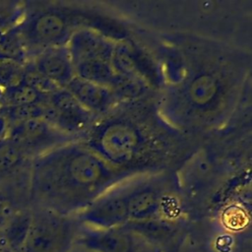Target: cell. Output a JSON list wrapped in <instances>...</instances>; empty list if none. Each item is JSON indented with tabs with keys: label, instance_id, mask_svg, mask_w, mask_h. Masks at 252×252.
I'll return each mask as SVG.
<instances>
[{
	"label": "cell",
	"instance_id": "603a6c76",
	"mask_svg": "<svg viewBox=\"0 0 252 252\" xmlns=\"http://www.w3.org/2000/svg\"><path fill=\"white\" fill-rule=\"evenodd\" d=\"M23 83L29 85L44 95H49L60 89L43 74H41L32 62L24 66Z\"/></svg>",
	"mask_w": 252,
	"mask_h": 252
},
{
	"label": "cell",
	"instance_id": "3957f363",
	"mask_svg": "<svg viewBox=\"0 0 252 252\" xmlns=\"http://www.w3.org/2000/svg\"><path fill=\"white\" fill-rule=\"evenodd\" d=\"M228 67L217 56L207 57L198 66H186L181 79L174 84V90L165 99V114L173 124L185 128L206 127L218 120L220 110L231 100L236 83L228 73Z\"/></svg>",
	"mask_w": 252,
	"mask_h": 252
},
{
	"label": "cell",
	"instance_id": "83f0119b",
	"mask_svg": "<svg viewBox=\"0 0 252 252\" xmlns=\"http://www.w3.org/2000/svg\"><path fill=\"white\" fill-rule=\"evenodd\" d=\"M3 95H4V90L0 88V109L3 106Z\"/></svg>",
	"mask_w": 252,
	"mask_h": 252
},
{
	"label": "cell",
	"instance_id": "9a60e30c",
	"mask_svg": "<svg viewBox=\"0 0 252 252\" xmlns=\"http://www.w3.org/2000/svg\"><path fill=\"white\" fill-rule=\"evenodd\" d=\"M32 215L27 212L13 213L0 231V243L14 252H22L32 224Z\"/></svg>",
	"mask_w": 252,
	"mask_h": 252
},
{
	"label": "cell",
	"instance_id": "6da1fadb",
	"mask_svg": "<svg viewBox=\"0 0 252 252\" xmlns=\"http://www.w3.org/2000/svg\"><path fill=\"white\" fill-rule=\"evenodd\" d=\"M135 173L113 167L81 140L32 159L30 189L44 210L62 216L79 213Z\"/></svg>",
	"mask_w": 252,
	"mask_h": 252
},
{
	"label": "cell",
	"instance_id": "277c9868",
	"mask_svg": "<svg viewBox=\"0 0 252 252\" xmlns=\"http://www.w3.org/2000/svg\"><path fill=\"white\" fill-rule=\"evenodd\" d=\"M12 32L19 39L24 51H40L60 45H66L74 32L68 17L54 8L37 9L24 14Z\"/></svg>",
	"mask_w": 252,
	"mask_h": 252
},
{
	"label": "cell",
	"instance_id": "d6986e66",
	"mask_svg": "<svg viewBox=\"0 0 252 252\" xmlns=\"http://www.w3.org/2000/svg\"><path fill=\"white\" fill-rule=\"evenodd\" d=\"M27 158L8 138L0 140V177L15 171Z\"/></svg>",
	"mask_w": 252,
	"mask_h": 252
},
{
	"label": "cell",
	"instance_id": "30bf717a",
	"mask_svg": "<svg viewBox=\"0 0 252 252\" xmlns=\"http://www.w3.org/2000/svg\"><path fill=\"white\" fill-rule=\"evenodd\" d=\"M114 45L113 40L89 28L75 30L66 44L73 65L89 60L110 62Z\"/></svg>",
	"mask_w": 252,
	"mask_h": 252
},
{
	"label": "cell",
	"instance_id": "44dd1931",
	"mask_svg": "<svg viewBox=\"0 0 252 252\" xmlns=\"http://www.w3.org/2000/svg\"><path fill=\"white\" fill-rule=\"evenodd\" d=\"M123 227L138 231L149 238L158 240L167 237L172 231L171 226L167 222L153 219L141 221H128Z\"/></svg>",
	"mask_w": 252,
	"mask_h": 252
},
{
	"label": "cell",
	"instance_id": "7c38bea8",
	"mask_svg": "<svg viewBox=\"0 0 252 252\" xmlns=\"http://www.w3.org/2000/svg\"><path fill=\"white\" fill-rule=\"evenodd\" d=\"M33 66L58 88L65 89L75 77L73 63L66 45L46 48L34 55Z\"/></svg>",
	"mask_w": 252,
	"mask_h": 252
},
{
	"label": "cell",
	"instance_id": "52a82bcc",
	"mask_svg": "<svg viewBox=\"0 0 252 252\" xmlns=\"http://www.w3.org/2000/svg\"><path fill=\"white\" fill-rule=\"evenodd\" d=\"M129 178L116 184L79 212V220L94 229H109L125 225L129 221L127 208Z\"/></svg>",
	"mask_w": 252,
	"mask_h": 252
},
{
	"label": "cell",
	"instance_id": "5bb4252c",
	"mask_svg": "<svg viewBox=\"0 0 252 252\" xmlns=\"http://www.w3.org/2000/svg\"><path fill=\"white\" fill-rule=\"evenodd\" d=\"M79 243L95 252H129L132 238L123 226L109 229H94L86 231Z\"/></svg>",
	"mask_w": 252,
	"mask_h": 252
},
{
	"label": "cell",
	"instance_id": "4fadbf2b",
	"mask_svg": "<svg viewBox=\"0 0 252 252\" xmlns=\"http://www.w3.org/2000/svg\"><path fill=\"white\" fill-rule=\"evenodd\" d=\"M110 63L115 74L139 77L151 85L154 70L133 43L125 40L115 42Z\"/></svg>",
	"mask_w": 252,
	"mask_h": 252
},
{
	"label": "cell",
	"instance_id": "d4e9b609",
	"mask_svg": "<svg viewBox=\"0 0 252 252\" xmlns=\"http://www.w3.org/2000/svg\"><path fill=\"white\" fill-rule=\"evenodd\" d=\"M13 211L9 204L5 202L4 200L0 199V231L7 222V220L10 219V217L13 215Z\"/></svg>",
	"mask_w": 252,
	"mask_h": 252
},
{
	"label": "cell",
	"instance_id": "2e32d148",
	"mask_svg": "<svg viewBox=\"0 0 252 252\" xmlns=\"http://www.w3.org/2000/svg\"><path fill=\"white\" fill-rule=\"evenodd\" d=\"M151 85L139 77L115 74L109 88L118 102H129L142 99L150 90Z\"/></svg>",
	"mask_w": 252,
	"mask_h": 252
},
{
	"label": "cell",
	"instance_id": "ffe728a7",
	"mask_svg": "<svg viewBox=\"0 0 252 252\" xmlns=\"http://www.w3.org/2000/svg\"><path fill=\"white\" fill-rule=\"evenodd\" d=\"M45 103L2 106L0 109V114L6 118L9 125L30 119L43 118Z\"/></svg>",
	"mask_w": 252,
	"mask_h": 252
},
{
	"label": "cell",
	"instance_id": "484cf974",
	"mask_svg": "<svg viewBox=\"0 0 252 252\" xmlns=\"http://www.w3.org/2000/svg\"><path fill=\"white\" fill-rule=\"evenodd\" d=\"M8 130H9V123L6 120V118L0 114V140L7 138Z\"/></svg>",
	"mask_w": 252,
	"mask_h": 252
},
{
	"label": "cell",
	"instance_id": "9c48e42d",
	"mask_svg": "<svg viewBox=\"0 0 252 252\" xmlns=\"http://www.w3.org/2000/svg\"><path fill=\"white\" fill-rule=\"evenodd\" d=\"M163 180L156 176H136L128 179L127 208L129 221L152 220L159 211L163 198Z\"/></svg>",
	"mask_w": 252,
	"mask_h": 252
},
{
	"label": "cell",
	"instance_id": "4316f807",
	"mask_svg": "<svg viewBox=\"0 0 252 252\" xmlns=\"http://www.w3.org/2000/svg\"><path fill=\"white\" fill-rule=\"evenodd\" d=\"M0 252H14L11 249H9L8 247H6L5 245H3L2 243H0Z\"/></svg>",
	"mask_w": 252,
	"mask_h": 252
},
{
	"label": "cell",
	"instance_id": "cb8c5ba5",
	"mask_svg": "<svg viewBox=\"0 0 252 252\" xmlns=\"http://www.w3.org/2000/svg\"><path fill=\"white\" fill-rule=\"evenodd\" d=\"M25 10L20 3L0 2V35L18 25Z\"/></svg>",
	"mask_w": 252,
	"mask_h": 252
},
{
	"label": "cell",
	"instance_id": "5b68a950",
	"mask_svg": "<svg viewBox=\"0 0 252 252\" xmlns=\"http://www.w3.org/2000/svg\"><path fill=\"white\" fill-rule=\"evenodd\" d=\"M7 138L26 158H36L50 150L78 139L69 136L43 118H34L9 125Z\"/></svg>",
	"mask_w": 252,
	"mask_h": 252
},
{
	"label": "cell",
	"instance_id": "ac0fdd59",
	"mask_svg": "<svg viewBox=\"0 0 252 252\" xmlns=\"http://www.w3.org/2000/svg\"><path fill=\"white\" fill-rule=\"evenodd\" d=\"M48 95H44L29 85L20 83L14 87L4 90L3 106H17L27 104L45 103Z\"/></svg>",
	"mask_w": 252,
	"mask_h": 252
},
{
	"label": "cell",
	"instance_id": "8992f818",
	"mask_svg": "<svg viewBox=\"0 0 252 252\" xmlns=\"http://www.w3.org/2000/svg\"><path fill=\"white\" fill-rule=\"evenodd\" d=\"M97 117L84 108L66 90L48 95L43 119L61 132L81 140Z\"/></svg>",
	"mask_w": 252,
	"mask_h": 252
},
{
	"label": "cell",
	"instance_id": "e0dca14e",
	"mask_svg": "<svg viewBox=\"0 0 252 252\" xmlns=\"http://www.w3.org/2000/svg\"><path fill=\"white\" fill-rule=\"evenodd\" d=\"M73 67L75 76L108 89L115 78V72L108 61L89 60L77 63Z\"/></svg>",
	"mask_w": 252,
	"mask_h": 252
},
{
	"label": "cell",
	"instance_id": "7a4b0ae2",
	"mask_svg": "<svg viewBox=\"0 0 252 252\" xmlns=\"http://www.w3.org/2000/svg\"><path fill=\"white\" fill-rule=\"evenodd\" d=\"M140 100L119 102L97 117L81 139L113 167L133 173L159 164L181 141L174 126Z\"/></svg>",
	"mask_w": 252,
	"mask_h": 252
},
{
	"label": "cell",
	"instance_id": "8fae6325",
	"mask_svg": "<svg viewBox=\"0 0 252 252\" xmlns=\"http://www.w3.org/2000/svg\"><path fill=\"white\" fill-rule=\"evenodd\" d=\"M65 89L84 108L95 117L105 114L119 103L108 88L77 76L71 80Z\"/></svg>",
	"mask_w": 252,
	"mask_h": 252
},
{
	"label": "cell",
	"instance_id": "ba28073f",
	"mask_svg": "<svg viewBox=\"0 0 252 252\" xmlns=\"http://www.w3.org/2000/svg\"><path fill=\"white\" fill-rule=\"evenodd\" d=\"M69 237L70 226L65 216L43 210L32 215L22 252H63Z\"/></svg>",
	"mask_w": 252,
	"mask_h": 252
},
{
	"label": "cell",
	"instance_id": "7402d4cb",
	"mask_svg": "<svg viewBox=\"0 0 252 252\" xmlns=\"http://www.w3.org/2000/svg\"><path fill=\"white\" fill-rule=\"evenodd\" d=\"M24 65L10 57H0V88L7 90L23 82Z\"/></svg>",
	"mask_w": 252,
	"mask_h": 252
}]
</instances>
